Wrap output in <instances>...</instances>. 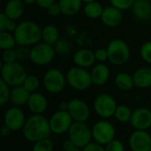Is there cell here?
<instances>
[{"label":"cell","instance_id":"cell-1","mask_svg":"<svg viewBox=\"0 0 151 151\" xmlns=\"http://www.w3.org/2000/svg\"><path fill=\"white\" fill-rule=\"evenodd\" d=\"M25 139L31 142L47 139L51 134L50 122L42 114H33L27 120L22 128Z\"/></svg>","mask_w":151,"mask_h":151},{"label":"cell","instance_id":"cell-2","mask_svg":"<svg viewBox=\"0 0 151 151\" xmlns=\"http://www.w3.org/2000/svg\"><path fill=\"white\" fill-rule=\"evenodd\" d=\"M42 28L34 21L24 20L18 24L17 28L13 32L17 45L19 46H34L42 40Z\"/></svg>","mask_w":151,"mask_h":151},{"label":"cell","instance_id":"cell-3","mask_svg":"<svg viewBox=\"0 0 151 151\" xmlns=\"http://www.w3.org/2000/svg\"><path fill=\"white\" fill-rule=\"evenodd\" d=\"M27 75L24 66L18 61L13 63H4L1 66V80L10 87L22 85Z\"/></svg>","mask_w":151,"mask_h":151},{"label":"cell","instance_id":"cell-4","mask_svg":"<svg viewBox=\"0 0 151 151\" xmlns=\"http://www.w3.org/2000/svg\"><path fill=\"white\" fill-rule=\"evenodd\" d=\"M67 83L75 90L84 91L91 87L93 84L91 73L86 68L73 66L71 67L66 73Z\"/></svg>","mask_w":151,"mask_h":151},{"label":"cell","instance_id":"cell-5","mask_svg":"<svg viewBox=\"0 0 151 151\" xmlns=\"http://www.w3.org/2000/svg\"><path fill=\"white\" fill-rule=\"evenodd\" d=\"M108 61L115 65H125L130 58L131 51L127 43L121 39L111 40L107 46Z\"/></svg>","mask_w":151,"mask_h":151},{"label":"cell","instance_id":"cell-6","mask_svg":"<svg viewBox=\"0 0 151 151\" xmlns=\"http://www.w3.org/2000/svg\"><path fill=\"white\" fill-rule=\"evenodd\" d=\"M68 137L76 147L82 149L91 142L93 138L92 129H90L86 122L74 121L68 131Z\"/></svg>","mask_w":151,"mask_h":151},{"label":"cell","instance_id":"cell-7","mask_svg":"<svg viewBox=\"0 0 151 151\" xmlns=\"http://www.w3.org/2000/svg\"><path fill=\"white\" fill-rule=\"evenodd\" d=\"M42 82L45 89L49 93L58 94L65 88L67 83L66 75L58 68H50L44 73Z\"/></svg>","mask_w":151,"mask_h":151},{"label":"cell","instance_id":"cell-8","mask_svg":"<svg viewBox=\"0 0 151 151\" xmlns=\"http://www.w3.org/2000/svg\"><path fill=\"white\" fill-rule=\"evenodd\" d=\"M56 55L55 49L44 42H40L30 49V60L36 65H47L52 62Z\"/></svg>","mask_w":151,"mask_h":151},{"label":"cell","instance_id":"cell-9","mask_svg":"<svg viewBox=\"0 0 151 151\" xmlns=\"http://www.w3.org/2000/svg\"><path fill=\"white\" fill-rule=\"evenodd\" d=\"M116 131L114 126L108 120L103 119L96 122L92 127V136L96 142L105 146L115 139Z\"/></svg>","mask_w":151,"mask_h":151},{"label":"cell","instance_id":"cell-10","mask_svg":"<svg viewBox=\"0 0 151 151\" xmlns=\"http://www.w3.org/2000/svg\"><path fill=\"white\" fill-rule=\"evenodd\" d=\"M117 107L116 100L109 94H100L94 101V110L96 113L105 119L114 116Z\"/></svg>","mask_w":151,"mask_h":151},{"label":"cell","instance_id":"cell-11","mask_svg":"<svg viewBox=\"0 0 151 151\" xmlns=\"http://www.w3.org/2000/svg\"><path fill=\"white\" fill-rule=\"evenodd\" d=\"M49 122L51 133L55 134H63L65 133H68L74 121L67 111L58 110L51 115Z\"/></svg>","mask_w":151,"mask_h":151},{"label":"cell","instance_id":"cell-12","mask_svg":"<svg viewBox=\"0 0 151 151\" xmlns=\"http://www.w3.org/2000/svg\"><path fill=\"white\" fill-rule=\"evenodd\" d=\"M26 120L23 111L18 106L9 108L4 115V125L11 131H19L22 129Z\"/></svg>","mask_w":151,"mask_h":151},{"label":"cell","instance_id":"cell-13","mask_svg":"<svg viewBox=\"0 0 151 151\" xmlns=\"http://www.w3.org/2000/svg\"><path fill=\"white\" fill-rule=\"evenodd\" d=\"M68 113L73 121L86 122L90 116V109L88 104L79 98H73L68 102Z\"/></svg>","mask_w":151,"mask_h":151},{"label":"cell","instance_id":"cell-14","mask_svg":"<svg viewBox=\"0 0 151 151\" xmlns=\"http://www.w3.org/2000/svg\"><path fill=\"white\" fill-rule=\"evenodd\" d=\"M129 147L132 151H150L151 135L147 130H134L129 137Z\"/></svg>","mask_w":151,"mask_h":151},{"label":"cell","instance_id":"cell-15","mask_svg":"<svg viewBox=\"0 0 151 151\" xmlns=\"http://www.w3.org/2000/svg\"><path fill=\"white\" fill-rule=\"evenodd\" d=\"M131 126L135 130H148L151 127V110L141 107L133 111L130 120Z\"/></svg>","mask_w":151,"mask_h":151},{"label":"cell","instance_id":"cell-16","mask_svg":"<svg viewBox=\"0 0 151 151\" xmlns=\"http://www.w3.org/2000/svg\"><path fill=\"white\" fill-rule=\"evenodd\" d=\"M100 19L105 26L109 27H115L119 26L122 21V11L112 5H109L107 7H104Z\"/></svg>","mask_w":151,"mask_h":151},{"label":"cell","instance_id":"cell-17","mask_svg":"<svg viewBox=\"0 0 151 151\" xmlns=\"http://www.w3.org/2000/svg\"><path fill=\"white\" fill-rule=\"evenodd\" d=\"M73 60L76 66L86 69L91 67L96 61L95 52L88 49H81L77 50L73 57Z\"/></svg>","mask_w":151,"mask_h":151},{"label":"cell","instance_id":"cell-18","mask_svg":"<svg viewBox=\"0 0 151 151\" xmlns=\"http://www.w3.org/2000/svg\"><path fill=\"white\" fill-rule=\"evenodd\" d=\"M93 84L96 86H103L107 83L110 79L111 71L109 66L104 63H98L93 66L90 72Z\"/></svg>","mask_w":151,"mask_h":151},{"label":"cell","instance_id":"cell-19","mask_svg":"<svg viewBox=\"0 0 151 151\" xmlns=\"http://www.w3.org/2000/svg\"><path fill=\"white\" fill-rule=\"evenodd\" d=\"M48 100L45 96L38 92L31 93L27 102L28 109L34 114H42L45 112L48 109Z\"/></svg>","mask_w":151,"mask_h":151},{"label":"cell","instance_id":"cell-20","mask_svg":"<svg viewBox=\"0 0 151 151\" xmlns=\"http://www.w3.org/2000/svg\"><path fill=\"white\" fill-rule=\"evenodd\" d=\"M131 9L134 16L139 20H147L151 18L150 0H135Z\"/></svg>","mask_w":151,"mask_h":151},{"label":"cell","instance_id":"cell-21","mask_svg":"<svg viewBox=\"0 0 151 151\" xmlns=\"http://www.w3.org/2000/svg\"><path fill=\"white\" fill-rule=\"evenodd\" d=\"M134 87L142 89L151 87V68L141 67L137 69L133 74Z\"/></svg>","mask_w":151,"mask_h":151},{"label":"cell","instance_id":"cell-22","mask_svg":"<svg viewBox=\"0 0 151 151\" xmlns=\"http://www.w3.org/2000/svg\"><path fill=\"white\" fill-rule=\"evenodd\" d=\"M22 0H9L4 8V13L11 19L17 20L24 13L25 6Z\"/></svg>","mask_w":151,"mask_h":151},{"label":"cell","instance_id":"cell-23","mask_svg":"<svg viewBox=\"0 0 151 151\" xmlns=\"http://www.w3.org/2000/svg\"><path fill=\"white\" fill-rule=\"evenodd\" d=\"M30 95L31 93L27 91L22 85L12 87V88L11 89L10 101L14 106H23L25 104H27Z\"/></svg>","mask_w":151,"mask_h":151},{"label":"cell","instance_id":"cell-24","mask_svg":"<svg viewBox=\"0 0 151 151\" xmlns=\"http://www.w3.org/2000/svg\"><path fill=\"white\" fill-rule=\"evenodd\" d=\"M83 2L81 0H59L58 4L62 14L65 16H73L81 9Z\"/></svg>","mask_w":151,"mask_h":151},{"label":"cell","instance_id":"cell-25","mask_svg":"<svg viewBox=\"0 0 151 151\" xmlns=\"http://www.w3.org/2000/svg\"><path fill=\"white\" fill-rule=\"evenodd\" d=\"M115 85L116 87L123 91H128L131 90L134 87V81L133 75L127 73H119L115 77Z\"/></svg>","mask_w":151,"mask_h":151},{"label":"cell","instance_id":"cell-26","mask_svg":"<svg viewBox=\"0 0 151 151\" xmlns=\"http://www.w3.org/2000/svg\"><path fill=\"white\" fill-rule=\"evenodd\" d=\"M42 42L53 46L59 40V31L58 27L54 25L45 26L42 31Z\"/></svg>","mask_w":151,"mask_h":151},{"label":"cell","instance_id":"cell-27","mask_svg":"<svg viewBox=\"0 0 151 151\" xmlns=\"http://www.w3.org/2000/svg\"><path fill=\"white\" fill-rule=\"evenodd\" d=\"M104 7L96 0L93 2H89L85 4L84 6V13L85 15L92 19H96L98 18H101Z\"/></svg>","mask_w":151,"mask_h":151},{"label":"cell","instance_id":"cell-28","mask_svg":"<svg viewBox=\"0 0 151 151\" xmlns=\"http://www.w3.org/2000/svg\"><path fill=\"white\" fill-rule=\"evenodd\" d=\"M17 45L15 36L11 32H0V48L4 50L8 49H14Z\"/></svg>","mask_w":151,"mask_h":151},{"label":"cell","instance_id":"cell-29","mask_svg":"<svg viewBox=\"0 0 151 151\" xmlns=\"http://www.w3.org/2000/svg\"><path fill=\"white\" fill-rule=\"evenodd\" d=\"M132 114H133V111L127 105L120 104V105H118L114 117L119 122L127 123V122H130Z\"/></svg>","mask_w":151,"mask_h":151},{"label":"cell","instance_id":"cell-30","mask_svg":"<svg viewBox=\"0 0 151 151\" xmlns=\"http://www.w3.org/2000/svg\"><path fill=\"white\" fill-rule=\"evenodd\" d=\"M18 24H16L15 20L8 18L4 12L0 13V32L7 31V32H14L17 28Z\"/></svg>","mask_w":151,"mask_h":151},{"label":"cell","instance_id":"cell-31","mask_svg":"<svg viewBox=\"0 0 151 151\" xmlns=\"http://www.w3.org/2000/svg\"><path fill=\"white\" fill-rule=\"evenodd\" d=\"M22 86H23L27 91H29L30 93L36 92V90H37V89L39 88V87H40V80H39L38 77L35 76V75L28 74V75L26 77V79H25V81H24Z\"/></svg>","mask_w":151,"mask_h":151},{"label":"cell","instance_id":"cell-32","mask_svg":"<svg viewBox=\"0 0 151 151\" xmlns=\"http://www.w3.org/2000/svg\"><path fill=\"white\" fill-rule=\"evenodd\" d=\"M32 151H53V143L47 138L34 142Z\"/></svg>","mask_w":151,"mask_h":151},{"label":"cell","instance_id":"cell-33","mask_svg":"<svg viewBox=\"0 0 151 151\" xmlns=\"http://www.w3.org/2000/svg\"><path fill=\"white\" fill-rule=\"evenodd\" d=\"M11 96L10 86L3 80H0V104L4 106L9 100Z\"/></svg>","mask_w":151,"mask_h":151},{"label":"cell","instance_id":"cell-34","mask_svg":"<svg viewBox=\"0 0 151 151\" xmlns=\"http://www.w3.org/2000/svg\"><path fill=\"white\" fill-rule=\"evenodd\" d=\"M55 51L59 55H66L71 50L70 42L65 39H59L54 45H53Z\"/></svg>","mask_w":151,"mask_h":151},{"label":"cell","instance_id":"cell-35","mask_svg":"<svg viewBox=\"0 0 151 151\" xmlns=\"http://www.w3.org/2000/svg\"><path fill=\"white\" fill-rule=\"evenodd\" d=\"M140 55L144 62L151 64V41L145 42L142 45L140 49Z\"/></svg>","mask_w":151,"mask_h":151},{"label":"cell","instance_id":"cell-36","mask_svg":"<svg viewBox=\"0 0 151 151\" xmlns=\"http://www.w3.org/2000/svg\"><path fill=\"white\" fill-rule=\"evenodd\" d=\"M134 1L135 0H110L111 5H112L121 11L131 9Z\"/></svg>","mask_w":151,"mask_h":151},{"label":"cell","instance_id":"cell-37","mask_svg":"<svg viewBox=\"0 0 151 151\" xmlns=\"http://www.w3.org/2000/svg\"><path fill=\"white\" fill-rule=\"evenodd\" d=\"M15 50L18 61H24L30 58V49H28V47L18 45V47L15 48Z\"/></svg>","mask_w":151,"mask_h":151},{"label":"cell","instance_id":"cell-38","mask_svg":"<svg viewBox=\"0 0 151 151\" xmlns=\"http://www.w3.org/2000/svg\"><path fill=\"white\" fill-rule=\"evenodd\" d=\"M2 58H3L4 63H13V62L18 61L15 48L14 49H8V50H3Z\"/></svg>","mask_w":151,"mask_h":151},{"label":"cell","instance_id":"cell-39","mask_svg":"<svg viewBox=\"0 0 151 151\" xmlns=\"http://www.w3.org/2000/svg\"><path fill=\"white\" fill-rule=\"evenodd\" d=\"M105 151H126V149L121 141L114 139L105 145Z\"/></svg>","mask_w":151,"mask_h":151},{"label":"cell","instance_id":"cell-40","mask_svg":"<svg viewBox=\"0 0 151 151\" xmlns=\"http://www.w3.org/2000/svg\"><path fill=\"white\" fill-rule=\"evenodd\" d=\"M95 52V58L96 60L98 63H104L105 61H107L109 59V55H108V50L107 49L104 48H100L97 49Z\"/></svg>","mask_w":151,"mask_h":151},{"label":"cell","instance_id":"cell-41","mask_svg":"<svg viewBox=\"0 0 151 151\" xmlns=\"http://www.w3.org/2000/svg\"><path fill=\"white\" fill-rule=\"evenodd\" d=\"M81 151H105V147L97 142H89L84 148L81 149Z\"/></svg>","mask_w":151,"mask_h":151},{"label":"cell","instance_id":"cell-42","mask_svg":"<svg viewBox=\"0 0 151 151\" xmlns=\"http://www.w3.org/2000/svg\"><path fill=\"white\" fill-rule=\"evenodd\" d=\"M47 12L50 16H52V17H56V16H58L59 14H62V12H61V8L58 4V3H54L53 4H51L48 9H47Z\"/></svg>","mask_w":151,"mask_h":151},{"label":"cell","instance_id":"cell-43","mask_svg":"<svg viewBox=\"0 0 151 151\" xmlns=\"http://www.w3.org/2000/svg\"><path fill=\"white\" fill-rule=\"evenodd\" d=\"M55 3V0H36V4L43 9H48L51 4Z\"/></svg>","mask_w":151,"mask_h":151},{"label":"cell","instance_id":"cell-44","mask_svg":"<svg viewBox=\"0 0 151 151\" xmlns=\"http://www.w3.org/2000/svg\"><path fill=\"white\" fill-rule=\"evenodd\" d=\"M12 131L7 127H5L4 125V127H2V128H1V131H0V133H1V135L2 136H4V137H6V136H8L9 134H10V133H11Z\"/></svg>","mask_w":151,"mask_h":151},{"label":"cell","instance_id":"cell-45","mask_svg":"<svg viewBox=\"0 0 151 151\" xmlns=\"http://www.w3.org/2000/svg\"><path fill=\"white\" fill-rule=\"evenodd\" d=\"M59 111H67L68 110V102H62L58 106Z\"/></svg>","mask_w":151,"mask_h":151},{"label":"cell","instance_id":"cell-46","mask_svg":"<svg viewBox=\"0 0 151 151\" xmlns=\"http://www.w3.org/2000/svg\"><path fill=\"white\" fill-rule=\"evenodd\" d=\"M23 2H24V4H28V5H30V4H35L36 3V0H22Z\"/></svg>","mask_w":151,"mask_h":151},{"label":"cell","instance_id":"cell-47","mask_svg":"<svg viewBox=\"0 0 151 151\" xmlns=\"http://www.w3.org/2000/svg\"><path fill=\"white\" fill-rule=\"evenodd\" d=\"M66 151H81V149H80V148H78V147L74 146V147L71 148L70 150H66Z\"/></svg>","mask_w":151,"mask_h":151},{"label":"cell","instance_id":"cell-48","mask_svg":"<svg viewBox=\"0 0 151 151\" xmlns=\"http://www.w3.org/2000/svg\"><path fill=\"white\" fill-rule=\"evenodd\" d=\"M83 2V4H87V3H89V2H93V1H96V0H81Z\"/></svg>","mask_w":151,"mask_h":151},{"label":"cell","instance_id":"cell-49","mask_svg":"<svg viewBox=\"0 0 151 151\" xmlns=\"http://www.w3.org/2000/svg\"><path fill=\"white\" fill-rule=\"evenodd\" d=\"M150 151H151V148H150Z\"/></svg>","mask_w":151,"mask_h":151},{"label":"cell","instance_id":"cell-50","mask_svg":"<svg viewBox=\"0 0 151 151\" xmlns=\"http://www.w3.org/2000/svg\"><path fill=\"white\" fill-rule=\"evenodd\" d=\"M150 20H151V18H150Z\"/></svg>","mask_w":151,"mask_h":151}]
</instances>
